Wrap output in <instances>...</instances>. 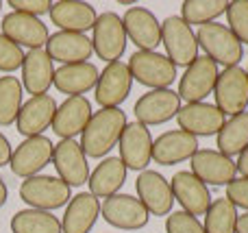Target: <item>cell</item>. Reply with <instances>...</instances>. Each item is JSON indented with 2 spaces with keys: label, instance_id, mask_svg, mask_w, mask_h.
<instances>
[{
  "label": "cell",
  "instance_id": "obj_12",
  "mask_svg": "<svg viewBox=\"0 0 248 233\" xmlns=\"http://www.w3.org/2000/svg\"><path fill=\"white\" fill-rule=\"evenodd\" d=\"M181 109V98L172 90H148L137 98L133 113H135L140 124L144 126H157L163 122H170L176 118Z\"/></svg>",
  "mask_w": 248,
  "mask_h": 233
},
{
  "label": "cell",
  "instance_id": "obj_26",
  "mask_svg": "<svg viewBox=\"0 0 248 233\" xmlns=\"http://www.w3.org/2000/svg\"><path fill=\"white\" fill-rule=\"evenodd\" d=\"M100 216V201L90 192H78L65 205L63 218H61V231L63 233H90L94 229Z\"/></svg>",
  "mask_w": 248,
  "mask_h": 233
},
{
  "label": "cell",
  "instance_id": "obj_1",
  "mask_svg": "<svg viewBox=\"0 0 248 233\" xmlns=\"http://www.w3.org/2000/svg\"><path fill=\"white\" fill-rule=\"evenodd\" d=\"M126 124V113L120 107L98 109L96 113H92L85 131L81 133V148L87 157L94 159L107 157L111 148L120 142V135Z\"/></svg>",
  "mask_w": 248,
  "mask_h": 233
},
{
  "label": "cell",
  "instance_id": "obj_21",
  "mask_svg": "<svg viewBox=\"0 0 248 233\" xmlns=\"http://www.w3.org/2000/svg\"><path fill=\"white\" fill-rule=\"evenodd\" d=\"M57 113V100L50 94L42 96H31L24 105H22L20 113L16 118V129L24 138H37L44 135L48 126H52Z\"/></svg>",
  "mask_w": 248,
  "mask_h": 233
},
{
  "label": "cell",
  "instance_id": "obj_4",
  "mask_svg": "<svg viewBox=\"0 0 248 233\" xmlns=\"http://www.w3.org/2000/svg\"><path fill=\"white\" fill-rule=\"evenodd\" d=\"M126 65L133 81L150 90H170V85L176 81V65L161 52L135 50Z\"/></svg>",
  "mask_w": 248,
  "mask_h": 233
},
{
  "label": "cell",
  "instance_id": "obj_10",
  "mask_svg": "<svg viewBox=\"0 0 248 233\" xmlns=\"http://www.w3.org/2000/svg\"><path fill=\"white\" fill-rule=\"evenodd\" d=\"M100 216L105 218L107 225L116 227V229L137 231L148 225L150 214L137 196L113 194L109 199H105V203L100 205Z\"/></svg>",
  "mask_w": 248,
  "mask_h": 233
},
{
  "label": "cell",
  "instance_id": "obj_38",
  "mask_svg": "<svg viewBox=\"0 0 248 233\" xmlns=\"http://www.w3.org/2000/svg\"><path fill=\"white\" fill-rule=\"evenodd\" d=\"M9 7L17 13H24V16L39 17L44 13H50L52 2L50 0H9Z\"/></svg>",
  "mask_w": 248,
  "mask_h": 233
},
{
  "label": "cell",
  "instance_id": "obj_15",
  "mask_svg": "<svg viewBox=\"0 0 248 233\" xmlns=\"http://www.w3.org/2000/svg\"><path fill=\"white\" fill-rule=\"evenodd\" d=\"M137 199L141 201L150 216H170L174 207L170 181L157 170H144L135 179Z\"/></svg>",
  "mask_w": 248,
  "mask_h": 233
},
{
  "label": "cell",
  "instance_id": "obj_29",
  "mask_svg": "<svg viewBox=\"0 0 248 233\" xmlns=\"http://www.w3.org/2000/svg\"><path fill=\"white\" fill-rule=\"evenodd\" d=\"M98 68L92 61H83V63H72V65H61L55 70V78L52 85L68 96H83L90 90H94L98 83Z\"/></svg>",
  "mask_w": 248,
  "mask_h": 233
},
{
  "label": "cell",
  "instance_id": "obj_30",
  "mask_svg": "<svg viewBox=\"0 0 248 233\" xmlns=\"http://www.w3.org/2000/svg\"><path fill=\"white\" fill-rule=\"evenodd\" d=\"M218 151L227 157L240 155L248 148V111H242L237 116H231L218 133Z\"/></svg>",
  "mask_w": 248,
  "mask_h": 233
},
{
  "label": "cell",
  "instance_id": "obj_18",
  "mask_svg": "<svg viewBox=\"0 0 248 233\" xmlns=\"http://www.w3.org/2000/svg\"><path fill=\"white\" fill-rule=\"evenodd\" d=\"M2 31L0 33L7 39H11L13 44H17L20 48H29V50H39V48H46L48 44V26L44 24L39 17L33 16H24V13L17 11H9L2 17Z\"/></svg>",
  "mask_w": 248,
  "mask_h": 233
},
{
  "label": "cell",
  "instance_id": "obj_40",
  "mask_svg": "<svg viewBox=\"0 0 248 233\" xmlns=\"http://www.w3.org/2000/svg\"><path fill=\"white\" fill-rule=\"evenodd\" d=\"M11 153H13L11 142L0 133V168H2V166H9V161H11Z\"/></svg>",
  "mask_w": 248,
  "mask_h": 233
},
{
  "label": "cell",
  "instance_id": "obj_45",
  "mask_svg": "<svg viewBox=\"0 0 248 233\" xmlns=\"http://www.w3.org/2000/svg\"><path fill=\"white\" fill-rule=\"evenodd\" d=\"M246 74H248V68H246Z\"/></svg>",
  "mask_w": 248,
  "mask_h": 233
},
{
  "label": "cell",
  "instance_id": "obj_42",
  "mask_svg": "<svg viewBox=\"0 0 248 233\" xmlns=\"http://www.w3.org/2000/svg\"><path fill=\"white\" fill-rule=\"evenodd\" d=\"M235 233H248V212H246V214H242V216L237 218Z\"/></svg>",
  "mask_w": 248,
  "mask_h": 233
},
{
  "label": "cell",
  "instance_id": "obj_33",
  "mask_svg": "<svg viewBox=\"0 0 248 233\" xmlns=\"http://www.w3.org/2000/svg\"><path fill=\"white\" fill-rule=\"evenodd\" d=\"M237 207L229 199L211 201L209 209L205 214V233H235L237 225Z\"/></svg>",
  "mask_w": 248,
  "mask_h": 233
},
{
  "label": "cell",
  "instance_id": "obj_13",
  "mask_svg": "<svg viewBox=\"0 0 248 233\" xmlns=\"http://www.w3.org/2000/svg\"><path fill=\"white\" fill-rule=\"evenodd\" d=\"M52 166L63 183L70 187H81L90 179V164L87 155L77 140H61L52 151Z\"/></svg>",
  "mask_w": 248,
  "mask_h": 233
},
{
  "label": "cell",
  "instance_id": "obj_36",
  "mask_svg": "<svg viewBox=\"0 0 248 233\" xmlns=\"http://www.w3.org/2000/svg\"><path fill=\"white\" fill-rule=\"evenodd\" d=\"M22 63H24V50L0 33V70L7 74L16 72L17 68H22Z\"/></svg>",
  "mask_w": 248,
  "mask_h": 233
},
{
  "label": "cell",
  "instance_id": "obj_22",
  "mask_svg": "<svg viewBox=\"0 0 248 233\" xmlns=\"http://www.w3.org/2000/svg\"><path fill=\"white\" fill-rule=\"evenodd\" d=\"M92 103L85 96H68L61 105H57V113L50 129L61 140H74L83 133L92 118Z\"/></svg>",
  "mask_w": 248,
  "mask_h": 233
},
{
  "label": "cell",
  "instance_id": "obj_24",
  "mask_svg": "<svg viewBox=\"0 0 248 233\" xmlns=\"http://www.w3.org/2000/svg\"><path fill=\"white\" fill-rule=\"evenodd\" d=\"M50 22L59 26V31H68V33H83L94 29L96 24V7L83 0H59L52 2L50 7Z\"/></svg>",
  "mask_w": 248,
  "mask_h": 233
},
{
  "label": "cell",
  "instance_id": "obj_17",
  "mask_svg": "<svg viewBox=\"0 0 248 233\" xmlns=\"http://www.w3.org/2000/svg\"><path fill=\"white\" fill-rule=\"evenodd\" d=\"M179 129L194 138H209L218 135L227 122V116L211 103H187L176 113Z\"/></svg>",
  "mask_w": 248,
  "mask_h": 233
},
{
  "label": "cell",
  "instance_id": "obj_28",
  "mask_svg": "<svg viewBox=\"0 0 248 233\" xmlns=\"http://www.w3.org/2000/svg\"><path fill=\"white\" fill-rule=\"evenodd\" d=\"M126 174L128 170L120 157H105L90 172L87 179L90 194H94L96 199H109L113 194H120L122 186L126 183Z\"/></svg>",
  "mask_w": 248,
  "mask_h": 233
},
{
  "label": "cell",
  "instance_id": "obj_6",
  "mask_svg": "<svg viewBox=\"0 0 248 233\" xmlns=\"http://www.w3.org/2000/svg\"><path fill=\"white\" fill-rule=\"evenodd\" d=\"M92 31H94L92 46H94L96 57L107 63L120 61V57L126 50V31H124L122 17L116 11H103L98 13Z\"/></svg>",
  "mask_w": 248,
  "mask_h": 233
},
{
  "label": "cell",
  "instance_id": "obj_44",
  "mask_svg": "<svg viewBox=\"0 0 248 233\" xmlns=\"http://www.w3.org/2000/svg\"><path fill=\"white\" fill-rule=\"evenodd\" d=\"M0 11H2V2H0Z\"/></svg>",
  "mask_w": 248,
  "mask_h": 233
},
{
  "label": "cell",
  "instance_id": "obj_2",
  "mask_svg": "<svg viewBox=\"0 0 248 233\" xmlns=\"http://www.w3.org/2000/svg\"><path fill=\"white\" fill-rule=\"evenodd\" d=\"M196 42L198 48L205 52V57H209L211 61L224 65V68L240 65L242 57H244V46L240 44V39L231 33L227 24H220V22L198 26Z\"/></svg>",
  "mask_w": 248,
  "mask_h": 233
},
{
  "label": "cell",
  "instance_id": "obj_39",
  "mask_svg": "<svg viewBox=\"0 0 248 233\" xmlns=\"http://www.w3.org/2000/svg\"><path fill=\"white\" fill-rule=\"evenodd\" d=\"M235 207H242L248 212V179L246 177H235V181H231L227 186V196Z\"/></svg>",
  "mask_w": 248,
  "mask_h": 233
},
{
  "label": "cell",
  "instance_id": "obj_35",
  "mask_svg": "<svg viewBox=\"0 0 248 233\" xmlns=\"http://www.w3.org/2000/svg\"><path fill=\"white\" fill-rule=\"evenodd\" d=\"M227 20L231 33L240 39V44H248V0H233L227 7Z\"/></svg>",
  "mask_w": 248,
  "mask_h": 233
},
{
  "label": "cell",
  "instance_id": "obj_31",
  "mask_svg": "<svg viewBox=\"0 0 248 233\" xmlns=\"http://www.w3.org/2000/svg\"><path fill=\"white\" fill-rule=\"evenodd\" d=\"M11 233H63L61 220L42 209H20L11 218Z\"/></svg>",
  "mask_w": 248,
  "mask_h": 233
},
{
  "label": "cell",
  "instance_id": "obj_25",
  "mask_svg": "<svg viewBox=\"0 0 248 233\" xmlns=\"http://www.w3.org/2000/svg\"><path fill=\"white\" fill-rule=\"evenodd\" d=\"M44 50L48 52L52 61H59L61 65L83 63L94 55V46L87 35L68 33V31H57L55 35H50Z\"/></svg>",
  "mask_w": 248,
  "mask_h": 233
},
{
  "label": "cell",
  "instance_id": "obj_11",
  "mask_svg": "<svg viewBox=\"0 0 248 233\" xmlns=\"http://www.w3.org/2000/svg\"><path fill=\"white\" fill-rule=\"evenodd\" d=\"M153 135L150 129L140 122H128L124 126L118 148H120V159L126 166V170L144 172L148 170V164L153 161Z\"/></svg>",
  "mask_w": 248,
  "mask_h": 233
},
{
  "label": "cell",
  "instance_id": "obj_9",
  "mask_svg": "<svg viewBox=\"0 0 248 233\" xmlns=\"http://www.w3.org/2000/svg\"><path fill=\"white\" fill-rule=\"evenodd\" d=\"M52 151L55 144L46 138V135H37V138H26L17 148H13L9 168L16 177L29 179L39 174L48 164H52Z\"/></svg>",
  "mask_w": 248,
  "mask_h": 233
},
{
  "label": "cell",
  "instance_id": "obj_3",
  "mask_svg": "<svg viewBox=\"0 0 248 233\" xmlns=\"http://www.w3.org/2000/svg\"><path fill=\"white\" fill-rule=\"evenodd\" d=\"M20 199L31 209H42V212H52L61 209L72 199V187L63 183L59 177H48V174H35L22 181L20 186Z\"/></svg>",
  "mask_w": 248,
  "mask_h": 233
},
{
  "label": "cell",
  "instance_id": "obj_5",
  "mask_svg": "<svg viewBox=\"0 0 248 233\" xmlns=\"http://www.w3.org/2000/svg\"><path fill=\"white\" fill-rule=\"evenodd\" d=\"M161 44L166 46V57L176 68H187L198 59L196 33L181 16H168L161 22Z\"/></svg>",
  "mask_w": 248,
  "mask_h": 233
},
{
  "label": "cell",
  "instance_id": "obj_43",
  "mask_svg": "<svg viewBox=\"0 0 248 233\" xmlns=\"http://www.w3.org/2000/svg\"><path fill=\"white\" fill-rule=\"evenodd\" d=\"M7 201H9V187H7V183L0 179V207H2Z\"/></svg>",
  "mask_w": 248,
  "mask_h": 233
},
{
  "label": "cell",
  "instance_id": "obj_7",
  "mask_svg": "<svg viewBox=\"0 0 248 233\" xmlns=\"http://www.w3.org/2000/svg\"><path fill=\"white\" fill-rule=\"evenodd\" d=\"M216 107L224 116H237L248 107V74L244 68H224L214 87Z\"/></svg>",
  "mask_w": 248,
  "mask_h": 233
},
{
  "label": "cell",
  "instance_id": "obj_8",
  "mask_svg": "<svg viewBox=\"0 0 248 233\" xmlns=\"http://www.w3.org/2000/svg\"><path fill=\"white\" fill-rule=\"evenodd\" d=\"M218 63L209 57L198 55L192 65H187L179 81V98L187 103H205L209 94H214L216 81H218Z\"/></svg>",
  "mask_w": 248,
  "mask_h": 233
},
{
  "label": "cell",
  "instance_id": "obj_34",
  "mask_svg": "<svg viewBox=\"0 0 248 233\" xmlns=\"http://www.w3.org/2000/svg\"><path fill=\"white\" fill-rule=\"evenodd\" d=\"M227 0H185L181 4V17L189 26H202L209 22H218V17L227 13Z\"/></svg>",
  "mask_w": 248,
  "mask_h": 233
},
{
  "label": "cell",
  "instance_id": "obj_16",
  "mask_svg": "<svg viewBox=\"0 0 248 233\" xmlns=\"http://www.w3.org/2000/svg\"><path fill=\"white\" fill-rule=\"evenodd\" d=\"M189 166H192L189 172L201 179L205 186H229L235 181L237 174L235 161L216 148H198L196 155L189 159Z\"/></svg>",
  "mask_w": 248,
  "mask_h": 233
},
{
  "label": "cell",
  "instance_id": "obj_19",
  "mask_svg": "<svg viewBox=\"0 0 248 233\" xmlns=\"http://www.w3.org/2000/svg\"><path fill=\"white\" fill-rule=\"evenodd\" d=\"M122 24L126 31V39L135 44L137 50L155 52L161 44V22L146 7H131L122 16Z\"/></svg>",
  "mask_w": 248,
  "mask_h": 233
},
{
  "label": "cell",
  "instance_id": "obj_41",
  "mask_svg": "<svg viewBox=\"0 0 248 233\" xmlns=\"http://www.w3.org/2000/svg\"><path fill=\"white\" fill-rule=\"evenodd\" d=\"M235 168L237 172L242 174V177L248 179V148H244V151L237 155V161H235Z\"/></svg>",
  "mask_w": 248,
  "mask_h": 233
},
{
  "label": "cell",
  "instance_id": "obj_37",
  "mask_svg": "<svg viewBox=\"0 0 248 233\" xmlns=\"http://www.w3.org/2000/svg\"><path fill=\"white\" fill-rule=\"evenodd\" d=\"M166 233H205V227L196 216H189L181 209L166 218Z\"/></svg>",
  "mask_w": 248,
  "mask_h": 233
},
{
  "label": "cell",
  "instance_id": "obj_23",
  "mask_svg": "<svg viewBox=\"0 0 248 233\" xmlns=\"http://www.w3.org/2000/svg\"><path fill=\"white\" fill-rule=\"evenodd\" d=\"M196 151L198 138L185 133L183 129H172L153 142V161L159 166H176L185 159H192Z\"/></svg>",
  "mask_w": 248,
  "mask_h": 233
},
{
  "label": "cell",
  "instance_id": "obj_27",
  "mask_svg": "<svg viewBox=\"0 0 248 233\" xmlns=\"http://www.w3.org/2000/svg\"><path fill=\"white\" fill-rule=\"evenodd\" d=\"M52 78H55V68L48 52L44 48L26 52L22 63V87L33 96H42L48 94Z\"/></svg>",
  "mask_w": 248,
  "mask_h": 233
},
{
  "label": "cell",
  "instance_id": "obj_32",
  "mask_svg": "<svg viewBox=\"0 0 248 233\" xmlns=\"http://www.w3.org/2000/svg\"><path fill=\"white\" fill-rule=\"evenodd\" d=\"M24 87L17 77H0V126H9L16 122L22 105H24Z\"/></svg>",
  "mask_w": 248,
  "mask_h": 233
},
{
  "label": "cell",
  "instance_id": "obj_14",
  "mask_svg": "<svg viewBox=\"0 0 248 233\" xmlns=\"http://www.w3.org/2000/svg\"><path fill=\"white\" fill-rule=\"evenodd\" d=\"M94 90H96V105H100V109L120 107L133 90V77L128 65L124 61L107 63L105 70L100 72Z\"/></svg>",
  "mask_w": 248,
  "mask_h": 233
},
{
  "label": "cell",
  "instance_id": "obj_20",
  "mask_svg": "<svg viewBox=\"0 0 248 233\" xmlns=\"http://www.w3.org/2000/svg\"><path fill=\"white\" fill-rule=\"evenodd\" d=\"M170 187H172V196L174 201L183 207L185 214L189 216H205L207 209L211 205V192L201 179H196L192 172L181 170L174 177L170 179Z\"/></svg>",
  "mask_w": 248,
  "mask_h": 233
}]
</instances>
